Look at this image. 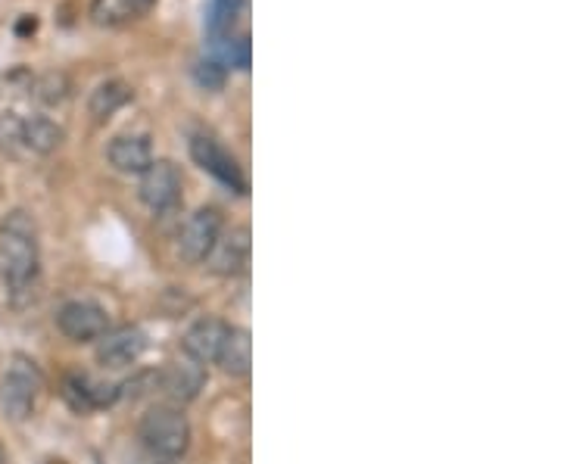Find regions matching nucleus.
Masks as SVG:
<instances>
[{"label":"nucleus","instance_id":"obj_1","mask_svg":"<svg viewBox=\"0 0 561 464\" xmlns=\"http://www.w3.org/2000/svg\"><path fill=\"white\" fill-rule=\"evenodd\" d=\"M0 278L13 290H25L38 278V240L25 212H13L0 225Z\"/></svg>","mask_w":561,"mask_h":464},{"label":"nucleus","instance_id":"obj_21","mask_svg":"<svg viewBox=\"0 0 561 464\" xmlns=\"http://www.w3.org/2000/svg\"><path fill=\"white\" fill-rule=\"evenodd\" d=\"M194 81L203 91H219L225 85V63L222 60H200L194 66Z\"/></svg>","mask_w":561,"mask_h":464},{"label":"nucleus","instance_id":"obj_9","mask_svg":"<svg viewBox=\"0 0 561 464\" xmlns=\"http://www.w3.org/2000/svg\"><path fill=\"white\" fill-rule=\"evenodd\" d=\"M250 231L247 228H231L228 234H219L216 247L206 256L209 268L216 271L222 278L240 275V271H247L250 265Z\"/></svg>","mask_w":561,"mask_h":464},{"label":"nucleus","instance_id":"obj_8","mask_svg":"<svg viewBox=\"0 0 561 464\" xmlns=\"http://www.w3.org/2000/svg\"><path fill=\"white\" fill-rule=\"evenodd\" d=\"M147 349V334L141 327H119L113 334H103L97 343V362L106 368H128L135 365Z\"/></svg>","mask_w":561,"mask_h":464},{"label":"nucleus","instance_id":"obj_16","mask_svg":"<svg viewBox=\"0 0 561 464\" xmlns=\"http://www.w3.org/2000/svg\"><path fill=\"white\" fill-rule=\"evenodd\" d=\"M128 100H131V88L125 85V81H119V78H110V81H103V85H97V88L91 91L88 113H91L97 122H106L110 116H116Z\"/></svg>","mask_w":561,"mask_h":464},{"label":"nucleus","instance_id":"obj_10","mask_svg":"<svg viewBox=\"0 0 561 464\" xmlns=\"http://www.w3.org/2000/svg\"><path fill=\"white\" fill-rule=\"evenodd\" d=\"M228 324L219 318H200L197 324L187 327L184 334V356L197 362V365H209L219 359V349L225 343Z\"/></svg>","mask_w":561,"mask_h":464},{"label":"nucleus","instance_id":"obj_7","mask_svg":"<svg viewBox=\"0 0 561 464\" xmlns=\"http://www.w3.org/2000/svg\"><path fill=\"white\" fill-rule=\"evenodd\" d=\"M57 327L75 343H88L106 334L110 327V315H106L97 303H88V299H72V303L60 306L57 312Z\"/></svg>","mask_w":561,"mask_h":464},{"label":"nucleus","instance_id":"obj_2","mask_svg":"<svg viewBox=\"0 0 561 464\" xmlns=\"http://www.w3.org/2000/svg\"><path fill=\"white\" fill-rule=\"evenodd\" d=\"M141 440L159 458H178L191 446V424L172 405H156L141 418Z\"/></svg>","mask_w":561,"mask_h":464},{"label":"nucleus","instance_id":"obj_6","mask_svg":"<svg viewBox=\"0 0 561 464\" xmlns=\"http://www.w3.org/2000/svg\"><path fill=\"white\" fill-rule=\"evenodd\" d=\"M191 156H194V162H197L203 172H209L216 181H222L225 187H231L234 194H247V178H244V172H240L237 159L216 138L197 134V138L191 141Z\"/></svg>","mask_w":561,"mask_h":464},{"label":"nucleus","instance_id":"obj_24","mask_svg":"<svg viewBox=\"0 0 561 464\" xmlns=\"http://www.w3.org/2000/svg\"><path fill=\"white\" fill-rule=\"evenodd\" d=\"M138 4H141V7H150V4H153V0H138Z\"/></svg>","mask_w":561,"mask_h":464},{"label":"nucleus","instance_id":"obj_11","mask_svg":"<svg viewBox=\"0 0 561 464\" xmlns=\"http://www.w3.org/2000/svg\"><path fill=\"white\" fill-rule=\"evenodd\" d=\"M106 159L110 166L122 175H141L153 162V147L144 134H119L113 144L106 147Z\"/></svg>","mask_w":561,"mask_h":464},{"label":"nucleus","instance_id":"obj_14","mask_svg":"<svg viewBox=\"0 0 561 464\" xmlns=\"http://www.w3.org/2000/svg\"><path fill=\"white\" fill-rule=\"evenodd\" d=\"M63 396H66V402L75 408V412H91V408L110 405L116 399V390L103 387V384H94V380H88L82 374H72V377L63 380Z\"/></svg>","mask_w":561,"mask_h":464},{"label":"nucleus","instance_id":"obj_18","mask_svg":"<svg viewBox=\"0 0 561 464\" xmlns=\"http://www.w3.org/2000/svg\"><path fill=\"white\" fill-rule=\"evenodd\" d=\"M144 7L138 0H94L91 4V19L97 25H125L131 22Z\"/></svg>","mask_w":561,"mask_h":464},{"label":"nucleus","instance_id":"obj_17","mask_svg":"<svg viewBox=\"0 0 561 464\" xmlns=\"http://www.w3.org/2000/svg\"><path fill=\"white\" fill-rule=\"evenodd\" d=\"M240 10H244V0H212V4H209V19H206L212 41L231 38V29H234Z\"/></svg>","mask_w":561,"mask_h":464},{"label":"nucleus","instance_id":"obj_22","mask_svg":"<svg viewBox=\"0 0 561 464\" xmlns=\"http://www.w3.org/2000/svg\"><path fill=\"white\" fill-rule=\"evenodd\" d=\"M225 63H231L234 69H250V38L247 35L225 38Z\"/></svg>","mask_w":561,"mask_h":464},{"label":"nucleus","instance_id":"obj_20","mask_svg":"<svg viewBox=\"0 0 561 464\" xmlns=\"http://www.w3.org/2000/svg\"><path fill=\"white\" fill-rule=\"evenodd\" d=\"M0 150H4L7 156H19L25 150V144H22V119L16 113L0 116Z\"/></svg>","mask_w":561,"mask_h":464},{"label":"nucleus","instance_id":"obj_12","mask_svg":"<svg viewBox=\"0 0 561 464\" xmlns=\"http://www.w3.org/2000/svg\"><path fill=\"white\" fill-rule=\"evenodd\" d=\"M206 384V371L203 365L184 359V362H172L163 374H159V387L172 402H194L200 396Z\"/></svg>","mask_w":561,"mask_h":464},{"label":"nucleus","instance_id":"obj_13","mask_svg":"<svg viewBox=\"0 0 561 464\" xmlns=\"http://www.w3.org/2000/svg\"><path fill=\"white\" fill-rule=\"evenodd\" d=\"M216 362L231 377H247L250 365H253V340H250V331H244V327H228L225 343L219 349V359Z\"/></svg>","mask_w":561,"mask_h":464},{"label":"nucleus","instance_id":"obj_15","mask_svg":"<svg viewBox=\"0 0 561 464\" xmlns=\"http://www.w3.org/2000/svg\"><path fill=\"white\" fill-rule=\"evenodd\" d=\"M66 141V131L47 119V116H32V119H22V144L29 153L47 156L53 150H60V144Z\"/></svg>","mask_w":561,"mask_h":464},{"label":"nucleus","instance_id":"obj_25","mask_svg":"<svg viewBox=\"0 0 561 464\" xmlns=\"http://www.w3.org/2000/svg\"><path fill=\"white\" fill-rule=\"evenodd\" d=\"M0 464H4V452H0Z\"/></svg>","mask_w":561,"mask_h":464},{"label":"nucleus","instance_id":"obj_5","mask_svg":"<svg viewBox=\"0 0 561 464\" xmlns=\"http://www.w3.org/2000/svg\"><path fill=\"white\" fill-rule=\"evenodd\" d=\"M222 234V212L216 206H203L184 222L178 234V256L184 262H206V256L216 247V240Z\"/></svg>","mask_w":561,"mask_h":464},{"label":"nucleus","instance_id":"obj_19","mask_svg":"<svg viewBox=\"0 0 561 464\" xmlns=\"http://www.w3.org/2000/svg\"><path fill=\"white\" fill-rule=\"evenodd\" d=\"M35 97L47 106H57L69 97V78L63 72H47L35 81Z\"/></svg>","mask_w":561,"mask_h":464},{"label":"nucleus","instance_id":"obj_3","mask_svg":"<svg viewBox=\"0 0 561 464\" xmlns=\"http://www.w3.org/2000/svg\"><path fill=\"white\" fill-rule=\"evenodd\" d=\"M38 390H41V371L35 368V362L19 356L10 365V371L4 374V384H0V402H4V412L13 421H25L35 412Z\"/></svg>","mask_w":561,"mask_h":464},{"label":"nucleus","instance_id":"obj_4","mask_svg":"<svg viewBox=\"0 0 561 464\" xmlns=\"http://www.w3.org/2000/svg\"><path fill=\"white\" fill-rule=\"evenodd\" d=\"M138 197L153 212H172L181 203V172L169 159H153L141 172Z\"/></svg>","mask_w":561,"mask_h":464},{"label":"nucleus","instance_id":"obj_23","mask_svg":"<svg viewBox=\"0 0 561 464\" xmlns=\"http://www.w3.org/2000/svg\"><path fill=\"white\" fill-rule=\"evenodd\" d=\"M35 29H38V22L29 19V16H25V19L19 22V35H29V32H35Z\"/></svg>","mask_w":561,"mask_h":464}]
</instances>
